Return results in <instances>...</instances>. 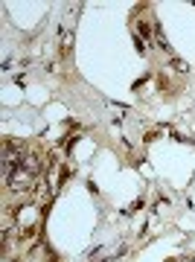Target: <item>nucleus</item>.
<instances>
[{
  "mask_svg": "<svg viewBox=\"0 0 195 262\" xmlns=\"http://www.w3.org/2000/svg\"><path fill=\"white\" fill-rule=\"evenodd\" d=\"M58 47H61V56L73 53V29H61L58 32Z\"/></svg>",
  "mask_w": 195,
  "mask_h": 262,
  "instance_id": "obj_1",
  "label": "nucleus"
},
{
  "mask_svg": "<svg viewBox=\"0 0 195 262\" xmlns=\"http://www.w3.org/2000/svg\"><path fill=\"white\" fill-rule=\"evenodd\" d=\"M29 178H32V175L23 169L21 175H12V178H9V187H12L15 192H18V190H26V187H29Z\"/></svg>",
  "mask_w": 195,
  "mask_h": 262,
  "instance_id": "obj_2",
  "label": "nucleus"
},
{
  "mask_svg": "<svg viewBox=\"0 0 195 262\" xmlns=\"http://www.w3.org/2000/svg\"><path fill=\"white\" fill-rule=\"evenodd\" d=\"M23 169L29 172V175H35L38 169H41V160H38V155H29L26 160H23Z\"/></svg>",
  "mask_w": 195,
  "mask_h": 262,
  "instance_id": "obj_3",
  "label": "nucleus"
},
{
  "mask_svg": "<svg viewBox=\"0 0 195 262\" xmlns=\"http://www.w3.org/2000/svg\"><path fill=\"white\" fill-rule=\"evenodd\" d=\"M172 67H175V70H181V73H186V70H189V67H186L184 61H178V59L172 61Z\"/></svg>",
  "mask_w": 195,
  "mask_h": 262,
  "instance_id": "obj_4",
  "label": "nucleus"
},
{
  "mask_svg": "<svg viewBox=\"0 0 195 262\" xmlns=\"http://www.w3.org/2000/svg\"><path fill=\"white\" fill-rule=\"evenodd\" d=\"M137 29H140V35H143V38H149V35H151V29H149V26H146V24H140Z\"/></svg>",
  "mask_w": 195,
  "mask_h": 262,
  "instance_id": "obj_5",
  "label": "nucleus"
}]
</instances>
